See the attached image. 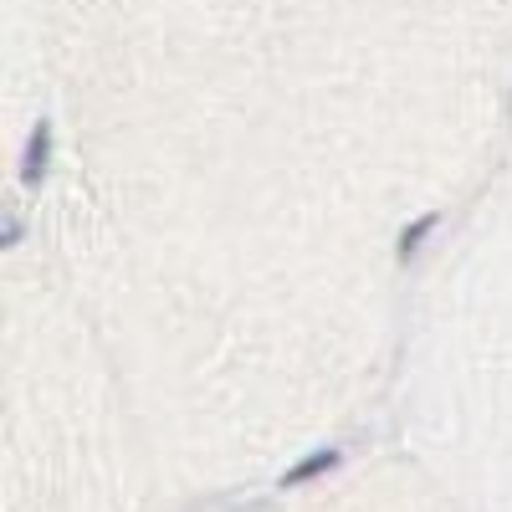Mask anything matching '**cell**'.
Instances as JSON below:
<instances>
[{
	"label": "cell",
	"instance_id": "obj_2",
	"mask_svg": "<svg viewBox=\"0 0 512 512\" xmlns=\"http://www.w3.org/2000/svg\"><path fill=\"white\" fill-rule=\"evenodd\" d=\"M338 466V451H313V456H303L297 466H287V477H282V487H303V482H313V477H323V472H333Z\"/></svg>",
	"mask_w": 512,
	"mask_h": 512
},
{
	"label": "cell",
	"instance_id": "obj_3",
	"mask_svg": "<svg viewBox=\"0 0 512 512\" xmlns=\"http://www.w3.org/2000/svg\"><path fill=\"white\" fill-rule=\"evenodd\" d=\"M431 226H436V216H420V221H415V226L400 236V246H395V251H400V262H410V256L420 251V241L431 236Z\"/></svg>",
	"mask_w": 512,
	"mask_h": 512
},
{
	"label": "cell",
	"instance_id": "obj_1",
	"mask_svg": "<svg viewBox=\"0 0 512 512\" xmlns=\"http://www.w3.org/2000/svg\"><path fill=\"white\" fill-rule=\"evenodd\" d=\"M47 159H52V128L41 123L31 134V144H26V159H21V185L26 190H36L41 180H47Z\"/></svg>",
	"mask_w": 512,
	"mask_h": 512
}]
</instances>
